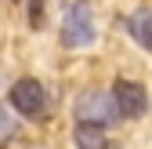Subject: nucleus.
Segmentation results:
<instances>
[{
    "label": "nucleus",
    "mask_w": 152,
    "mask_h": 149,
    "mask_svg": "<svg viewBox=\"0 0 152 149\" xmlns=\"http://www.w3.org/2000/svg\"><path fill=\"white\" fill-rule=\"evenodd\" d=\"M116 102H112V91H87V95L76 102V124H94V127H109L116 124Z\"/></svg>",
    "instance_id": "nucleus-2"
},
{
    "label": "nucleus",
    "mask_w": 152,
    "mask_h": 149,
    "mask_svg": "<svg viewBox=\"0 0 152 149\" xmlns=\"http://www.w3.org/2000/svg\"><path fill=\"white\" fill-rule=\"evenodd\" d=\"M11 127H15V124H11V117L4 113V105H0V135H11Z\"/></svg>",
    "instance_id": "nucleus-8"
},
{
    "label": "nucleus",
    "mask_w": 152,
    "mask_h": 149,
    "mask_svg": "<svg viewBox=\"0 0 152 149\" xmlns=\"http://www.w3.org/2000/svg\"><path fill=\"white\" fill-rule=\"evenodd\" d=\"M62 44L69 51L94 44V15H91L87 0H76V4L65 11V18H62Z\"/></svg>",
    "instance_id": "nucleus-1"
},
{
    "label": "nucleus",
    "mask_w": 152,
    "mask_h": 149,
    "mask_svg": "<svg viewBox=\"0 0 152 149\" xmlns=\"http://www.w3.org/2000/svg\"><path fill=\"white\" fill-rule=\"evenodd\" d=\"M112 102H116L120 120H134V117H145V109H148V91H145V84H138V80H116V84H112Z\"/></svg>",
    "instance_id": "nucleus-4"
},
{
    "label": "nucleus",
    "mask_w": 152,
    "mask_h": 149,
    "mask_svg": "<svg viewBox=\"0 0 152 149\" xmlns=\"http://www.w3.org/2000/svg\"><path fill=\"white\" fill-rule=\"evenodd\" d=\"M127 29H130V36L138 40V47L152 51V11H148V7H141V11L130 15V18H127Z\"/></svg>",
    "instance_id": "nucleus-6"
},
{
    "label": "nucleus",
    "mask_w": 152,
    "mask_h": 149,
    "mask_svg": "<svg viewBox=\"0 0 152 149\" xmlns=\"http://www.w3.org/2000/svg\"><path fill=\"white\" fill-rule=\"evenodd\" d=\"M44 4H47V0H29V26L33 29L44 26Z\"/></svg>",
    "instance_id": "nucleus-7"
},
{
    "label": "nucleus",
    "mask_w": 152,
    "mask_h": 149,
    "mask_svg": "<svg viewBox=\"0 0 152 149\" xmlns=\"http://www.w3.org/2000/svg\"><path fill=\"white\" fill-rule=\"evenodd\" d=\"M72 142L76 149H112V142L105 138V127H94V124H76Z\"/></svg>",
    "instance_id": "nucleus-5"
},
{
    "label": "nucleus",
    "mask_w": 152,
    "mask_h": 149,
    "mask_svg": "<svg viewBox=\"0 0 152 149\" xmlns=\"http://www.w3.org/2000/svg\"><path fill=\"white\" fill-rule=\"evenodd\" d=\"M7 98H11V105L18 109V113L29 117V120H40V117L47 113V91H44V84H40V80H33V77L15 80Z\"/></svg>",
    "instance_id": "nucleus-3"
}]
</instances>
